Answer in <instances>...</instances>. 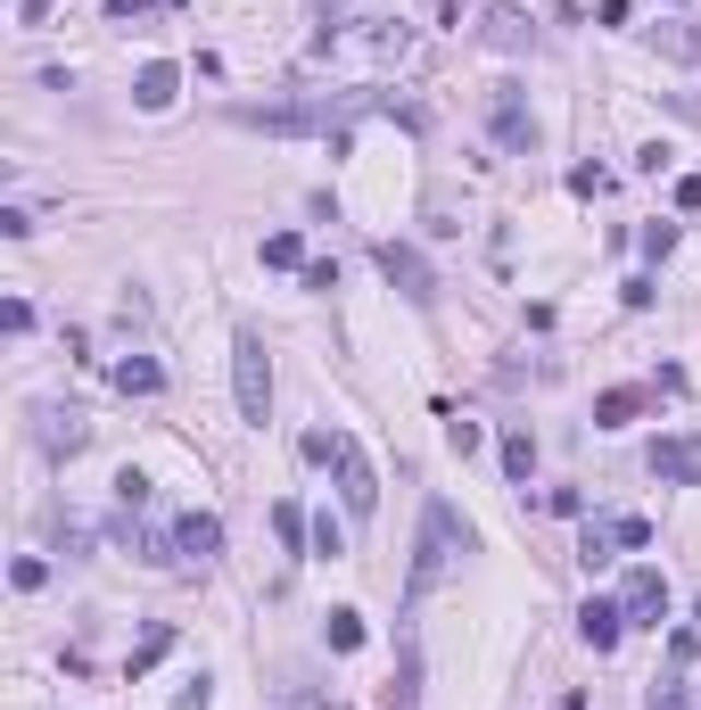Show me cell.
Listing matches in <instances>:
<instances>
[{
    "instance_id": "cell-5",
    "label": "cell",
    "mask_w": 701,
    "mask_h": 710,
    "mask_svg": "<svg viewBox=\"0 0 701 710\" xmlns=\"http://www.w3.org/2000/svg\"><path fill=\"white\" fill-rule=\"evenodd\" d=\"M34 438H41V454H50V463H74V454L92 447V413H74V405H41V413H34Z\"/></svg>"
},
{
    "instance_id": "cell-24",
    "label": "cell",
    "mask_w": 701,
    "mask_h": 710,
    "mask_svg": "<svg viewBox=\"0 0 701 710\" xmlns=\"http://www.w3.org/2000/svg\"><path fill=\"white\" fill-rule=\"evenodd\" d=\"M116 505H124V512L148 505V471H116Z\"/></svg>"
},
{
    "instance_id": "cell-2",
    "label": "cell",
    "mask_w": 701,
    "mask_h": 710,
    "mask_svg": "<svg viewBox=\"0 0 701 710\" xmlns=\"http://www.w3.org/2000/svg\"><path fill=\"white\" fill-rule=\"evenodd\" d=\"M306 454H314V463H331L338 505H347L355 521H371V512H380V471H371V454L355 447V430H306Z\"/></svg>"
},
{
    "instance_id": "cell-18",
    "label": "cell",
    "mask_w": 701,
    "mask_h": 710,
    "mask_svg": "<svg viewBox=\"0 0 701 710\" xmlns=\"http://www.w3.org/2000/svg\"><path fill=\"white\" fill-rule=\"evenodd\" d=\"M388 702H396V710H421V653H413V636H405V661H396V686H388Z\"/></svg>"
},
{
    "instance_id": "cell-13",
    "label": "cell",
    "mask_w": 701,
    "mask_h": 710,
    "mask_svg": "<svg viewBox=\"0 0 701 710\" xmlns=\"http://www.w3.org/2000/svg\"><path fill=\"white\" fill-rule=\"evenodd\" d=\"M652 50H661V58H677V67H701V25L693 17H668V25H652Z\"/></svg>"
},
{
    "instance_id": "cell-36",
    "label": "cell",
    "mask_w": 701,
    "mask_h": 710,
    "mask_svg": "<svg viewBox=\"0 0 701 710\" xmlns=\"http://www.w3.org/2000/svg\"><path fill=\"white\" fill-rule=\"evenodd\" d=\"M289 710H338V702H322V694H289Z\"/></svg>"
},
{
    "instance_id": "cell-8",
    "label": "cell",
    "mask_w": 701,
    "mask_h": 710,
    "mask_svg": "<svg viewBox=\"0 0 701 710\" xmlns=\"http://www.w3.org/2000/svg\"><path fill=\"white\" fill-rule=\"evenodd\" d=\"M479 42L487 50H536V25H528V9H512V0H487L479 9Z\"/></svg>"
},
{
    "instance_id": "cell-22",
    "label": "cell",
    "mask_w": 701,
    "mask_h": 710,
    "mask_svg": "<svg viewBox=\"0 0 701 710\" xmlns=\"http://www.w3.org/2000/svg\"><path fill=\"white\" fill-rule=\"evenodd\" d=\"M438 422H445V447L454 454H479V422H462L454 405H438Z\"/></svg>"
},
{
    "instance_id": "cell-35",
    "label": "cell",
    "mask_w": 701,
    "mask_h": 710,
    "mask_svg": "<svg viewBox=\"0 0 701 710\" xmlns=\"http://www.w3.org/2000/svg\"><path fill=\"white\" fill-rule=\"evenodd\" d=\"M174 710H206V677H190V686H182V702H174Z\"/></svg>"
},
{
    "instance_id": "cell-15",
    "label": "cell",
    "mask_w": 701,
    "mask_h": 710,
    "mask_svg": "<svg viewBox=\"0 0 701 710\" xmlns=\"http://www.w3.org/2000/svg\"><path fill=\"white\" fill-rule=\"evenodd\" d=\"M644 405H652V389H603L594 397V430H628Z\"/></svg>"
},
{
    "instance_id": "cell-16",
    "label": "cell",
    "mask_w": 701,
    "mask_h": 710,
    "mask_svg": "<svg viewBox=\"0 0 701 710\" xmlns=\"http://www.w3.org/2000/svg\"><path fill=\"white\" fill-rule=\"evenodd\" d=\"M166 653H174V628H166V619H148V628H141V644H132V653H124V677H132V686H141V677L157 670V661H166Z\"/></svg>"
},
{
    "instance_id": "cell-6",
    "label": "cell",
    "mask_w": 701,
    "mask_h": 710,
    "mask_svg": "<svg viewBox=\"0 0 701 710\" xmlns=\"http://www.w3.org/2000/svg\"><path fill=\"white\" fill-rule=\"evenodd\" d=\"M619 612H628V628H661V619H668V579L652 570V561H635V570H628Z\"/></svg>"
},
{
    "instance_id": "cell-10",
    "label": "cell",
    "mask_w": 701,
    "mask_h": 710,
    "mask_svg": "<svg viewBox=\"0 0 701 710\" xmlns=\"http://www.w3.org/2000/svg\"><path fill=\"white\" fill-rule=\"evenodd\" d=\"M652 480L693 487L701 480V438H661V447H652Z\"/></svg>"
},
{
    "instance_id": "cell-26",
    "label": "cell",
    "mask_w": 701,
    "mask_h": 710,
    "mask_svg": "<svg viewBox=\"0 0 701 710\" xmlns=\"http://www.w3.org/2000/svg\"><path fill=\"white\" fill-rule=\"evenodd\" d=\"M610 545H619L610 529H586V537H578V561H586V570H603V561H610Z\"/></svg>"
},
{
    "instance_id": "cell-3",
    "label": "cell",
    "mask_w": 701,
    "mask_h": 710,
    "mask_svg": "<svg viewBox=\"0 0 701 710\" xmlns=\"http://www.w3.org/2000/svg\"><path fill=\"white\" fill-rule=\"evenodd\" d=\"M231 405H240L248 430H264V413H273V355H264L257 331L231 339Z\"/></svg>"
},
{
    "instance_id": "cell-17",
    "label": "cell",
    "mask_w": 701,
    "mask_h": 710,
    "mask_svg": "<svg viewBox=\"0 0 701 710\" xmlns=\"http://www.w3.org/2000/svg\"><path fill=\"white\" fill-rule=\"evenodd\" d=\"M503 471H512V487H528V471H536V438H528V422H512V430H503Z\"/></svg>"
},
{
    "instance_id": "cell-30",
    "label": "cell",
    "mask_w": 701,
    "mask_h": 710,
    "mask_svg": "<svg viewBox=\"0 0 701 710\" xmlns=\"http://www.w3.org/2000/svg\"><path fill=\"white\" fill-rule=\"evenodd\" d=\"M668 248H677V224H644V257H652V264H661V257H668Z\"/></svg>"
},
{
    "instance_id": "cell-34",
    "label": "cell",
    "mask_w": 701,
    "mask_h": 710,
    "mask_svg": "<svg viewBox=\"0 0 701 710\" xmlns=\"http://www.w3.org/2000/svg\"><path fill=\"white\" fill-rule=\"evenodd\" d=\"M677 206H685V215L701 206V174H685V182H677Z\"/></svg>"
},
{
    "instance_id": "cell-29",
    "label": "cell",
    "mask_w": 701,
    "mask_h": 710,
    "mask_svg": "<svg viewBox=\"0 0 701 710\" xmlns=\"http://www.w3.org/2000/svg\"><path fill=\"white\" fill-rule=\"evenodd\" d=\"M610 537H619V545H652V521H635V512H619V521H610Z\"/></svg>"
},
{
    "instance_id": "cell-33",
    "label": "cell",
    "mask_w": 701,
    "mask_h": 710,
    "mask_svg": "<svg viewBox=\"0 0 701 710\" xmlns=\"http://www.w3.org/2000/svg\"><path fill=\"white\" fill-rule=\"evenodd\" d=\"M50 9H58V0H17V25H41Z\"/></svg>"
},
{
    "instance_id": "cell-32",
    "label": "cell",
    "mask_w": 701,
    "mask_h": 710,
    "mask_svg": "<svg viewBox=\"0 0 701 710\" xmlns=\"http://www.w3.org/2000/svg\"><path fill=\"white\" fill-rule=\"evenodd\" d=\"M148 9H157V0H108V25H141Z\"/></svg>"
},
{
    "instance_id": "cell-4",
    "label": "cell",
    "mask_w": 701,
    "mask_h": 710,
    "mask_svg": "<svg viewBox=\"0 0 701 710\" xmlns=\"http://www.w3.org/2000/svg\"><path fill=\"white\" fill-rule=\"evenodd\" d=\"M371 264L388 273V289H396L405 306H421V315L438 306V273H429V257L413 240H380V248H371Z\"/></svg>"
},
{
    "instance_id": "cell-21",
    "label": "cell",
    "mask_w": 701,
    "mask_h": 710,
    "mask_svg": "<svg viewBox=\"0 0 701 710\" xmlns=\"http://www.w3.org/2000/svg\"><path fill=\"white\" fill-rule=\"evenodd\" d=\"M331 653H364V612H331Z\"/></svg>"
},
{
    "instance_id": "cell-7",
    "label": "cell",
    "mask_w": 701,
    "mask_h": 710,
    "mask_svg": "<svg viewBox=\"0 0 701 710\" xmlns=\"http://www.w3.org/2000/svg\"><path fill=\"white\" fill-rule=\"evenodd\" d=\"M487 116H496V141H503L512 157H528V150H536V116H528V99H520V83H496Z\"/></svg>"
},
{
    "instance_id": "cell-1",
    "label": "cell",
    "mask_w": 701,
    "mask_h": 710,
    "mask_svg": "<svg viewBox=\"0 0 701 710\" xmlns=\"http://www.w3.org/2000/svg\"><path fill=\"white\" fill-rule=\"evenodd\" d=\"M471 554V521H462L454 505H445V496H429L421 505V537H413V570H405V595L421 603L429 587L445 579V570H454V561Z\"/></svg>"
},
{
    "instance_id": "cell-37",
    "label": "cell",
    "mask_w": 701,
    "mask_h": 710,
    "mask_svg": "<svg viewBox=\"0 0 701 710\" xmlns=\"http://www.w3.org/2000/svg\"><path fill=\"white\" fill-rule=\"evenodd\" d=\"M174 9H182V0H174Z\"/></svg>"
},
{
    "instance_id": "cell-9",
    "label": "cell",
    "mask_w": 701,
    "mask_h": 710,
    "mask_svg": "<svg viewBox=\"0 0 701 710\" xmlns=\"http://www.w3.org/2000/svg\"><path fill=\"white\" fill-rule=\"evenodd\" d=\"M174 92H182V67H174V58H148L141 75H132V108H148V116H166Z\"/></svg>"
},
{
    "instance_id": "cell-31",
    "label": "cell",
    "mask_w": 701,
    "mask_h": 710,
    "mask_svg": "<svg viewBox=\"0 0 701 710\" xmlns=\"http://www.w3.org/2000/svg\"><path fill=\"white\" fill-rule=\"evenodd\" d=\"M545 512H561V521H578V512H586V496H578V487H554V496H545Z\"/></svg>"
},
{
    "instance_id": "cell-12",
    "label": "cell",
    "mask_w": 701,
    "mask_h": 710,
    "mask_svg": "<svg viewBox=\"0 0 701 710\" xmlns=\"http://www.w3.org/2000/svg\"><path fill=\"white\" fill-rule=\"evenodd\" d=\"M174 545H182L190 561H215L223 554V521L215 512H182V521H174Z\"/></svg>"
},
{
    "instance_id": "cell-25",
    "label": "cell",
    "mask_w": 701,
    "mask_h": 710,
    "mask_svg": "<svg viewBox=\"0 0 701 710\" xmlns=\"http://www.w3.org/2000/svg\"><path fill=\"white\" fill-rule=\"evenodd\" d=\"M644 710H693V694H685V686H677V677H668V686H661V677H652V694H644Z\"/></svg>"
},
{
    "instance_id": "cell-28",
    "label": "cell",
    "mask_w": 701,
    "mask_h": 710,
    "mask_svg": "<svg viewBox=\"0 0 701 710\" xmlns=\"http://www.w3.org/2000/svg\"><path fill=\"white\" fill-rule=\"evenodd\" d=\"M570 190H578V199H603L610 174H603V166H578V174H570Z\"/></svg>"
},
{
    "instance_id": "cell-11",
    "label": "cell",
    "mask_w": 701,
    "mask_h": 710,
    "mask_svg": "<svg viewBox=\"0 0 701 710\" xmlns=\"http://www.w3.org/2000/svg\"><path fill=\"white\" fill-rule=\"evenodd\" d=\"M578 636H586L594 653H610V644L628 636V612H619V603H603V595H586V603H578Z\"/></svg>"
},
{
    "instance_id": "cell-20",
    "label": "cell",
    "mask_w": 701,
    "mask_h": 710,
    "mask_svg": "<svg viewBox=\"0 0 701 710\" xmlns=\"http://www.w3.org/2000/svg\"><path fill=\"white\" fill-rule=\"evenodd\" d=\"M264 264H273V273H306V240H297V232H273V240H264Z\"/></svg>"
},
{
    "instance_id": "cell-14",
    "label": "cell",
    "mask_w": 701,
    "mask_h": 710,
    "mask_svg": "<svg viewBox=\"0 0 701 710\" xmlns=\"http://www.w3.org/2000/svg\"><path fill=\"white\" fill-rule=\"evenodd\" d=\"M108 380H116L124 397H157V389H166V372H157V355H116V364H108Z\"/></svg>"
},
{
    "instance_id": "cell-19",
    "label": "cell",
    "mask_w": 701,
    "mask_h": 710,
    "mask_svg": "<svg viewBox=\"0 0 701 710\" xmlns=\"http://www.w3.org/2000/svg\"><path fill=\"white\" fill-rule=\"evenodd\" d=\"M273 537L289 545V554H314V521H306L297 505H273Z\"/></svg>"
},
{
    "instance_id": "cell-27",
    "label": "cell",
    "mask_w": 701,
    "mask_h": 710,
    "mask_svg": "<svg viewBox=\"0 0 701 710\" xmlns=\"http://www.w3.org/2000/svg\"><path fill=\"white\" fill-rule=\"evenodd\" d=\"M9 579H17V587H25V595H34V587H41V579H50V561H41V554H17V570H9Z\"/></svg>"
},
{
    "instance_id": "cell-23",
    "label": "cell",
    "mask_w": 701,
    "mask_h": 710,
    "mask_svg": "<svg viewBox=\"0 0 701 710\" xmlns=\"http://www.w3.org/2000/svg\"><path fill=\"white\" fill-rule=\"evenodd\" d=\"M338 554H347V529L331 512H314V561H338Z\"/></svg>"
}]
</instances>
